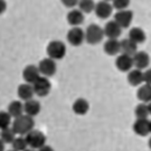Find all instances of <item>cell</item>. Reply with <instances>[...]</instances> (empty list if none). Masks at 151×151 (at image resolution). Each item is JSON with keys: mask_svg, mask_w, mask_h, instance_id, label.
<instances>
[{"mask_svg": "<svg viewBox=\"0 0 151 151\" xmlns=\"http://www.w3.org/2000/svg\"><path fill=\"white\" fill-rule=\"evenodd\" d=\"M34 127H35L34 116H30L26 113L15 118L11 124V128L15 130L17 135H26L28 132L34 130Z\"/></svg>", "mask_w": 151, "mask_h": 151, "instance_id": "6da1fadb", "label": "cell"}, {"mask_svg": "<svg viewBox=\"0 0 151 151\" xmlns=\"http://www.w3.org/2000/svg\"><path fill=\"white\" fill-rule=\"evenodd\" d=\"M104 36V28L100 27L96 24H91L85 30V42L90 45L100 44L103 40Z\"/></svg>", "mask_w": 151, "mask_h": 151, "instance_id": "7a4b0ae2", "label": "cell"}, {"mask_svg": "<svg viewBox=\"0 0 151 151\" xmlns=\"http://www.w3.org/2000/svg\"><path fill=\"white\" fill-rule=\"evenodd\" d=\"M27 139L28 146L35 150H40L46 145V137L42 131L39 130H32L25 135Z\"/></svg>", "mask_w": 151, "mask_h": 151, "instance_id": "3957f363", "label": "cell"}, {"mask_svg": "<svg viewBox=\"0 0 151 151\" xmlns=\"http://www.w3.org/2000/svg\"><path fill=\"white\" fill-rule=\"evenodd\" d=\"M46 52L50 58L55 60H62L66 55V45L60 40H52L48 44Z\"/></svg>", "mask_w": 151, "mask_h": 151, "instance_id": "277c9868", "label": "cell"}, {"mask_svg": "<svg viewBox=\"0 0 151 151\" xmlns=\"http://www.w3.org/2000/svg\"><path fill=\"white\" fill-rule=\"evenodd\" d=\"M34 86V91L35 94L39 97H45L49 94V92L52 90V84L49 82L47 76L42 75L40 77H38L36 81L32 83Z\"/></svg>", "mask_w": 151, "mask_h": 151, "instance_id": "5b68a950", "label": "cell"}, {"mask_svg": "<svg viewBox=\"0 0 151 151\" xmlns=\"http://www.w3.org/2000/svg\"><path fill=\"white\" fill-rule=\"evenodd\" d=\"M67 42L72 45V46H81L82 44L85 42V32L80 28V26H75V27H72L67 32Z\"/></svg>", "mask_w": 151, "mask_h": 151, "instance_id": "8992f818", "label": "cell"}, {"mask_svg": "<svg viewBox=\"0 0 151 151\" xmlns=\"http://www.w3.org/2000/svg\"><path fill=\"white\" fill-rule=\"evenodd\" d=\"M38 67H39L42 75L47 76V77L54 76L56 70H57L56 62H55V60L50 58V57H47V58H44V60H40L39 64H38Z\"/></svg>", "mask_w": 151, "mask_h": 151, "instance_id": "52a82bcc", "label": "cell"}, {"mask_svg": "<svg viewBox=\"0 0 151 151\" xmlns=\"http://www.w3.org/2000/svg\"><path fill=\"white\" fill-rule=\"evenodd\" d=\"M115 66L116 68L120 70V72H130L132 70V67L134 66V63H133V56L128 54H124L122 53L121 55H119L115 60Z\"/></svg>", "mask_w": 151, "mask_h": 151, "instance_id": "ba28073f", "label": "cell"}, {"mask_svg": "<svg viewBox=\"0 0 151 151\" xmlns=\"http://www.w3.org/2000/svg\"><path fill=\"white\" fill-rule=\"evenodd\" d=\"M94 12L100 19H108L113 12V5H111L110 1H105V0L99 1L95 5Z\"/></svg>", "mask_w": 151, "mask_h": 151, "instance_id": "9c48e42d", "label": "cell"}, {"mask_svg": "<svg viewBox=\"0 0 151 151\" xmlns=\"http://www.w3.org/2000/svg\"><path fill=\"white\" fill-rule=\"evenodd\" d=\"M133 19V12L128 9L124 10H118L114 14V20L122 27V29L129 28Z\"/></svg>", "mask_w": 151, "mask_h": 151, "instance_id": "30bf717a", "label": "cell"}, {"mask_svg": "<svg viewBox=\"0 0 151 151\" xmlns=\"http://www.w3.org/2000/svg\"><path fill=\"white\" fill-rule=\"evenodd\" d=\"M133 131L135 134L140 135V137H146L150 132V121L148 120V118L146 119H137L135 122L133 123Z\"/></svg>", "mask_w": 151, "mask_h": 151, "instance_id": "8fae6325", "label": "cell"}, {"mask_svg": "<svg viewBox=\"0 0 151 151\" xmlns=\"http://www.w3.org/2000/svg\"><path fill=\"white\" fill-rule=\"evenodd\" d=\"M40 76H42V73L39 70V67L35 66V65H28L22 70V78L27 83H32V84Z\"/></svg>", "mask_w": 151, "mask_h": 151, "instance_id": "7c38bea8", "label": "cell"}, {"mask_svg": "<svg viewBox=\"0 0 151 151\" xmlns=\"http://www.w3.org/2000/svg\"><path fill=\"white\" fill-rule=\"evenodd\" d=\"M121 32H122V27L114 19L113 20H110V22L105 24V27H104L105 37L119 38L121 36Z\"/></svg>", "mask_w": 151, "mask_h": 151, "instance_id": "4fadbf2b", "label": "cell"}, {"mask_svg": "<svg viewBox=\"0 0 151 151\" xmlns=\"http://www.w3.org/2000/svg\"><path fill=\"white\" fill-rule=\"evenodd\" d=\"M103 49L109 56L118 55L121 52V40H119L118 38H108Z\"/></svg>", "mask_w": 151, "mask_h": 151, "instance_id": "5bb4252c", "label": "cell"}, {"mask_svg": "<svg viewBox=\"0 0 151 151\" xmlns=\"http://www.w3.org/2000/svg\"><path fill=\"white\" fill-rule=\"evenodd\" d=\"M67 22L70 24L72 27L75 26H81L84 22V12L78 8V9H72L67 14Z\"/></svg>", "mask_w": 151, "mask_h": 151, "instance_id": "9a60e30c", "label": "cell"}, {"mask_svg": "<svg viewBox=\"0 0 151 151\" xmlns=\"http://www.w3.org/2000/svg\"><path fill=\"white\" fill-rule=\"evenodd\" d=\"M133 63H134V66L139 70H145L149 66V63H150V57L147 52L145 50H138L134 55H133Z\"/></svg>", "mask_w": 151, "mask_h": 151, "instance_id": "2e32d148", "label": "cell"}, {"mask_svg": "<svg viewBox=\"0 0 151 151\" xmlns=\"http://www.w3.org/2000/svg\"><path fill=\"white\" fill-rule=\"evenodd\" d=\"M128 82L131 86H140L145 83L143 72L135 67L134 70H131L128 72Z\"/></svg>", "mask_w": 151, "mask_h": 151, "instance_id": "e0dca14e", "label": "cell"}, {"mask_svg": "<svg viewBox=\"0 0 151 151\" xmlns=\"http://www.w3.org/2000/svg\"><path fill=\"white\" fill-rule=\"evenodd\" d=\"M17 93H18V96L20 100L22 101H27V100H30L34 97V94H35V91H34V86H32V83H22L18 86V90H17Z\"/></svg>", "mask_w": 151, "mask_h": 151, "instance_id": "ac0fdd59", "label": "cell"}, {"mask_svg": "<svg viewBox=\"0 0 151 151\" xmlns=\"http://www.w3.org/2000/svg\"><path fill=\"white\" fill-rule=\"evenodd\" d=\"M24 109H25V113L26 114L30 115V116H36L40 112L42 105H40L39 101L30 99V100L25 101V103H24Z\"/></svg>", "mask_w": 151, "mask_h": 151, "instance_id": "d6986e66", "label": "cell"}, {"mask_svg": "<svg viewBox=\"0 0 151 151\" xmlns=\"http://www.w3.org/2000/svg\"><path fill=\"white\" fill-rule=\"evenodd\" d=\"M138 52V44L133 42L131 38H123L121 40V53L133 56Z\"/></svg>", "mask_w": 151, "mask_h": 151, "instance_id": "ffe728a7", "label": "cell"}, {"mask_svg": "<svg viewBox=\"0 0 151 151\" xmlns=\"http://www.w3.org/2000/svg\"><path fill=\"white\" fill-rule=\"evenodd\" d=\"M137 97L140 102L149 103L151 101V84L143 83L137 91Z\"/></svg>", "mask_w": 151, "mask_h": 151, "instance_id": "44dd1931", "label": "cell"}, {"mask_svg": "<svg viewBox=\"0 0 151 151\" xmlns=\"http://www.w3.org/2000/svg\"><path fill=\"white\" fill-rule=\"evenodd\" d=\"M73 112L77 115H85L90 110V104L85 99H77L73 103Z\"/></svg>", "mask_w": 151, "mask_h": 151, "instance_id": "7402d4cb", "label": "cell"}, {"mask_svg": "<svg viewBox=\"0 0 151 151\" xmlns=\"http://www.w3.org/2000/svg\"><path fill=\"white\" fill-rule=\"evenodd\" d=\"M7 111L11 114V116L15 119L17 116H19V115H22V114L25 113V109H24V103L20 102V101H18V100H15V101H12L10 102V104L8 105V109H7Z\"/></svg>", "mask_w": 151, "mask_h": 151, "instance_id": "603a6c76", "label": "cell"}, {"mask_svg": "<svg viewBox=\"0 0 151 151\" xmlns=\"http://www.w3.org/2000/svg\"><path fill=\"white\" fill-rule=\"evenodd\" d=\"M129 38H131L133 42H135L137 44H142L145 43L146 40V32L143 29H141L140 27H133L130 29L129 32Z\"/></svg>", "mask_w": 151, "mask_h": 151, "instance_id": "cb8c5ba5", "label": "cell"}, {"mask_svg": "<svg viewBox=\"0 0 151 151\" xmlns=\"http://www.w3.org/2000/svg\"><path fill=\"white\" fill-rule=\"evenodd\" d=\"M134 114L137 116V119H146L149 116L150 111H149V106H148V103L140 102L134 110Z\"/></svg>", "mask_w": 151, "mask_h": 151, "instance_id": "d4e9b609", "label": "cell"}, {"mask_svg": "<svg viewBox=\"0 0 151 151\" xmlns=\"http://www.w3.org/2000/svg\"><path fill=\"white\" fill-rule=\"evenodd\" d=\"M16 135H17V133L15 132V130L12 129L11 127H9V128H7V129L1 130L0 138H1V140L7 145V143H12V141L16 139Z\"/></svg>", "mask_w": 151, "mask_h": 151, "instance_id": "484cf974", "label": "cell"}, {"mask_svg": "<svg viewBox=\"0 0 151 151\" xmlns=\"http://www.w3.org/2000/svg\"><path fill=\"white\" fill-rule=\"evenodd\" d=\"M12 146V149L17 151H22V150H26L28 146V142L27 139L25 135H20V137H16V139L12 141L11 143Z\"/></svg>", "mask_w": 151, "mask_h": 151, "instance_id": "4316f807", "label": "cell"}, {"mask_svg": "<svg viewBox=\"0 0 151 151\" xmlns=\"http://www.w3.org/2000/svg\"><path fill=\"white\" fill-rule=\"evenodd\" d=\"M95 2L94 0H80L78 2V8L81 9L84 14H91L92 11L95 9Z\"/></svg>", "mask_w": 151, "mask_h": 151, "instance_id": "83f0119b", "label": "cell"}, {"mask_svg": "<svg viewBox=\"0 0 151 151\" xmlns=\"http://www.w3.org/2000/svg\"><path fill=\"white\" fill-rule=\"evenodd\" d=\"M11 119H12V116L8 111H1V113H0V128H1V130L7 129L10 127L12 124Z\"/></svg>", "mask_w": 151, "mask_h": 151, "instance_id": "f1b7e54d", "label": "cell"}, {"mask_svg": "<svg viewBox=\"0 0 151 151\" xmlns=\"http://www.w3.org/2000/svg\"><path fill=\"white\" fill-rule=\"evenodd\" d=\"M130 1L131 0H113L112 5L114 9L116 10H124V9H128V7L130 6Z\"/></svg>", "mask_w": 151, "mask_h": 151, "instance_id": "f546056e", "label": "cell"}, {"mask_svg": "<svg viewBox=\"0 0 151 151\" xmlns=\"http://www.w3.org/2000/svg\"><path fill=\"white\" fill-rule=\"evenodd\" d=\"M62 4L66 7V8H74L75 6L78 5L80 0H60Z\"/></svg>", "mask_w": 151, "mask_h": 151, "instance_id": "4dcf8cb0", "label": "cell"}, {"mask_svg": "<svg viewBox=\"0 0 151 151\" xmlns=\"http://www.w3.org/2000/svg\"><path fill=\"white\" fill-rule=\"evenodd\" d=\"M143 77H145V83L151 84V68H148L146 72H143Z\"/></svg>", "mask_w": 151, "mask_h": 151, "instance_id": "1f68e13d", "label": "cell"}, {"mask_svg": "<svg viewBox=\"0 0 151 151\" xmlns=\"http://www.w3.org/2000/svg\"><path fill=\"white\" fill-rule=\"evenodd\" d=\"M6 9V2L5 0H1V12H4Z\"/></svg>", "mask_w": 151, "mask_h": 151, "instance_id": "d6a6232c", "label": "cell"}, {"mask_svg": "<svg viewBox=\"0 0 151 151\" xmlns=\"http://www.w3.org/2000/svg\"><path fill=\"white\" fill-rule=\"evenodd\" d=\"M148 106H149V111H150V114H151V101L148 103Z\"/></svg>", "mask_w": 151, "mask_h": 151, "instance_id": "836d02e7", "label": "cell"}, {"mask_svg": "<svg viewBox=\"0 0 151 151\" xmlns=\"http://www.w3.org/2000/svg\"><path fill=\"white\" fill-rule=\"evenodd\" d=\"M149 148L151 149V138L149 139Z\"/></svg>", "mask_w": 151, "mask_h": 151, "instance_id": "e575fe53", "label": "cell"}, {"mask_svg": "<svg viewBox=\"0 0 151 151\" xmlns=\"http://www.w3.org/2000/svg\"><path fill=\"white\" fill-rule=\"evenodd\" d=\"M150 132H151V121H150Z\"/></svg>", "mask_w": 151, "mask_h": 151, "instance_id": "d590c367", "label": "cell"}, {"mask_svg": "<svg viewBox=\"0 0 151 151\" xmlns=\"http://www.w3.org/2000/svg\"><path fill=\"white\" fill-rule=\"evenodd\" d=\"M105 1H113V0H105Z\"/></svg>", "mask_w": 151, "mask_h": 151, "instance_id": "8d00e7d4", "label": "cell"}]
</instances>
